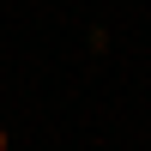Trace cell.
<instances>
[{
  "instance_id": "cell-1",
  "label": "cell",
  "mask_w": 151,
  "mask_h": 151,
  "mask_svg": "<svg viewBox=\"0 0 151 151\" xmlns=\"http://www.w3.org/2000/svg\"><path fill=\"white\" fill-rule=\"evenodd\" d=\"M6 145H12V139H6V127H0V151H6Z\"/></svg>"
}]
</instances>
